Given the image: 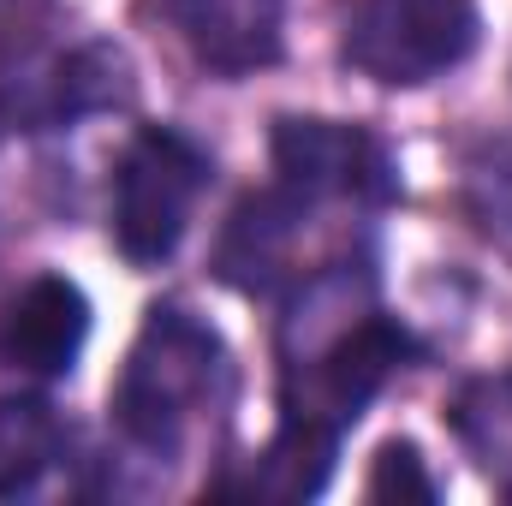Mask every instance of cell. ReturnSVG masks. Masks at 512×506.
Here are the masks:
<instances>
[{
	"mask_svg": "<svg viewBox=\"0 0 512 506\" xmlns=\"http://www.w3.org/2000/svg\"><path fill=\"white\" fill-rule=\"evenodd\" d=\"M215 376H221V340L185 310H149L126 358V376L114 387V417L131 441L173 447L191 411L209 399Z\"/></svg>",
	"mask_w": 512,
	"mask_h": 506,
	"instance_id": "cell-1",
	"label": "cell"
},
{
	"mask_svg": "<svg viewBox=\"0 0 512 506\" xmlns=\"http://www.w3.org/2000/svg\"><path fill=\"white\" fill-rule=\"evenodd\" d=\"M477 6L471 0H358L346 18V66L387 90H417L471 60Z\"/></svg>",
	"mask_w": 512,
	"mask_h": 506,
	"instance_id": "cell-2",
	"label": "cell"
},
{
	"mask_svg": "<svg viewBox=\"0 0 512 506\" xmlns=\"http://www.w3.org/2000/svg\"><path fill=\"white\" fill-rule=\"evenodd\" d=\"M203 179H209V155L185 131L149 126L131 137L114 167V245L126 251V262L149 268L173 256Z\"/></svg>",
	"mask_w": 512,
	"mask_h": 506,
	"instance_id": "cell-3",
	"label": "cell"
},
{
	"mask_svg": "<svg viewBox=\"0 0 512 506\" xmlns=\"http://www.w3.org/2000/svg\"><path fill=\"white\" fill-rule=\"evenodd\" d=\"M405 358H417V340L387 322L376 310L346 316L316 352H304L298 364H286V417L298 423H322V429H346L364 417V405L382 393L387 381L405 370Z\"/></svg>",
	"mask_w": 512,
	"mask_h": 506,
	"instance_id": "cell-4",
	"label": "cell"
},
{
	"mask_svg": "<svg viewBox=\"0 0 512 506\" xmlns=\"http://www.w3.org/2000/svg\"><path fill=\"white\" fill-rule=\"evenodd\" d=\"M274 167L292 197H352V203H387L393 197V161L364 126L340 120H304L286 114L274 126Z\"/></svg>",
	"mask_w": 512,
	"mask_h": 506,
	"instance_id": "cell-5",
	"label": "cell"
},
{
	"mask_svg": "<svg viewBox=\"0 0 512 506\" xmlns=\"http://www.w3.org/2000/svg\"><path fill=\"white\" fill-rule=\"evenodd\" d=\"M90 340V298L66 274H36L0 310V364L24 376H66Z\"/></svg>",
	"mask_w": 512,
	"mask_h": 506,
	"instance_id": "cell-6",
	"label": "cell"
},
{
	"mask_svg": "<svg viewBox=\"0 0 512 506\" xmlns=\"http://www.w3.org/2000/svg\"><path fill=\"white\" fill-rule=\"evenodd\" d=\"M173 18L215 72H251L280 54V0H173Z\"/></svg>",
	"mask_w": 512,
	"mask_h": 506,
	"instance_id": "cell-7",
	"label": "cell"
},
{
	"mask_svg": "<svg viewBox=\"0 0 512 506\" xmlns=\"http://www.w3.org/2000/svg\"><path fill=\"white\" fill-rule=\"evenodd\" d=\"M298 233V203L292 197H251L239 203L227 239H221V274L245 292H268L274 274L286 268V245Z\"/></svg>",
	"mask_w": 512,
	"mask_h": 506,
	"instance_id": "cell-8",
	"label": "cell"
},
{
	"mask_svg": "<svg viewBox=\"0 0 512 506\" xmlns=\"http://www.w3.org/2000/svg\"><path fill=\"white\" fill-rule=\"evenodd\" d=\"M66 453V423L42 399H0V495L36 489Z\"/></svg>",
	"mask_w": 512,
	"mask_h": 506,
	"instance_id": "cell-9",
	"label": "cell"
},
{
	"mask_svg": "<svg viewBox=\"0 0 512 506\" xmlns=\"http://www.w3.org/2000/svg\"><path fill=\"white\" fill-rule=\"evenodd\" d=\"M328 471H334V429L286 417L280 435L268 441V453L256 459L251 495H268V501H310V495H322Z\"/></svg>",
	"mask_w": 512,
	"mask_h": 506,
	"instance_id": "cell-10",
	"label": "cell"
},
{
	"mask_svg": "<svg viewBox=\"0 0 512 506\" xmlns=\"http://www.w3.org/2000/svg\"><path fill=\"white\" fill-rule=\"evenodd\" d=\"M453 429L471 447V459L512 495V370L471 381L453 399Z\"/></svg>",
	"mask_w": 512,
	"mask_h": 506,
	"instance_id": "cell-11",
	"label": "cell"
},
{
	"mask_svg": "<svg viewBox=\"0 0 512 506\" xmlns=\"http://www.w3.org/2000/svg\"><path fill=\"white\" fill-rule=\"evenodd\" d=\"M370 501H435V477L423 471V453L411 441H382L376 447V465H370V483H364Z\"/></svg>",
	"mask_w": 512,
	"mask_h": 506,
	"instance_id": "cell-12",
	"label": "cell"
}]
</instances>
